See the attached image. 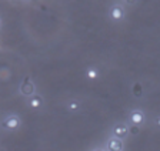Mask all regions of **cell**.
I'll list each match as a JSON object with an SVG mask.
<instances>
[{
  "instance_id": "cell-1",
  "label": "cell",
  "mask_w": 160,
  "mask_h": 151,
  "mask_svg": "<svg viewBox=\"0 0 160 151\" xmlns=\"http://www.w3.org/2000/svg\"><path fill=\"white\" fill-rule=\"evenodd\" d=\"M3 127L6 130H17L20 127V118L17 116H9V117L4 118L3 121Z\"/></svg>"
},
{
  "instance_id": "cell-2",
  "label": "cell",
  "mask_w": 160,
  "mask_h": 151,
  "mask_svg": "<svg viewBox=\"0 0 160 151\" xmlns=\"http://www.w3.org/2000/svg\"><path fill=\"white\" fill-rule=\"evenodd\" d=\"M20 93L23 96H30V97L34 96V84L32 83V80L29 77H26L23 80V83L20 86Z\"/></svg>"
},
{
  "instance_id": "cell-3",
  "label": "cell",
  "mask_w": 160,
  "mask_h": 151,
  "mask_svg": "<svg viewBox=\"0 0 160 151\" xmlns=\"http://www.w3.org/2000/svg\"><path fill=\"white\" fill-rule=\"evenodd\" d=\"M129 127H127L126 124H117L114 125L113 128V135L117 138H120V140H123V138H126V135L129 134Z\"/></svg>"
},
{
  "instance_id": "cell-4",
  "label": "cell",
  "mask_w": 160,
  "mask_h": 151,
  "mask_svg": "<svg viewBox=\"0 0 160 151\" xmlns=\"http://www.w3.org/2000/svg\"><path fill=\"white\" fill-rule=\"evenodd\" d=\"M124 17V10H123V7L119 6V4H116V6H113L112 9H110V19L112 20H122Z\"/></svg>"
},
{
  "instance_id": "cell-5",
  "label": "cell",
  "mask_w": 160,
  "mask_h": 151,
  "mask_svg": "<svg viewBox=\"0 0 160 151\" xmlns=\"http://www.w3.org/2000/svg\"><path fill=\"white\" fill-rule=\"evenodd\" d=\"M130 121H132V124L134 125H140L143 124L144 121V114L142 110H133L130 113Z\"/></svg>"
},
{
  "instance_id": "cell-6",
  "label": "cell",
  "mask_w": 160,
  "mask_h": 151,
  "mask_svg": "<svg viewBox=\"0 0 160 151\" xmlns=\"http://www.w3.org/2000/svg\"><path fill=\"white\" fill-rule=\"evenodd\" d=\"M107 150L109 151H122L123 150L122 140L117 137H112L109 141H107Z\"/></svg>"
},
{
  "instance_id": "cell-7",
  "label": "cell",
  "mask_w": 160,
  "mask_h": 151,
  "mask_svg": "<svg viewBox=\"0 0 160 151\" xmlns=\"http://www.w3.org/2000/svg\"><path fill=\"white\" fill-rule=\"evenodd\" d=\"M29 106L33 110H37V108H40L42 106H43V100H42V97H40L39 94H34V96H32L29 100Z\"/></svg>"
},
{
  "instance_id": "cell-8",
  "label": "cell",
  "mask_w": 160,
  "mask_h": 151,
  "mask_svg": "<svg viewBox=\"0 0 160 151\" xmlns=\"http://www.w3.org/2000/svg\"><path fill=\"white\" fill-rule=\"evenodd\" d=\"M86 77L89 78V80H96V78L99 77V70H97L96 67H89L86 70Z\"/></svg>"
},
{
  "instance_id": "cell-9",
  "label": "cell",
  "mask_w": 160,
  "mask_h": 151,
  "mask_svg": "<svg viewBox=\"0 0 160 151\" xmlns=\"http://www.w3.org/2000/svg\"><path fill=\"white\" fill-rule=\"evenodd\" d=\"M79 108H80V103H79V101L72 100V101H69V103H67V110L72 111V113H76Z\"/></svg>"
},
{
  "instance_id": "cell-10",
  "label": "cell",
  "mask_w": 160,
  "mask_h": 151,
  "mask_svg": "<svg viewBox=\"0 0 160 151\" xmlns=\"http://www.w3.org/2000/svg\"><path fill=\"white\" fill-rule=\"evenodd\" d=\"M133 94H134V97H142V94H143V87H142L140 83L133 84Z\"/></svg>"
},
{
  "instance_id": "cell-11",
  "label": "cell",
  "mask_w": 160,
  "mask_h": 151,
  "mask_svg": "<svg viewBox=\"0 0 160 151\" xmlns=\"http://www.w3.org/2000/svg\"><path fill=\"white\" fill-rule=\"evenodd\" d=\"M129 131H130V134H133V135H136L137 133H139V125H132V127L129 128Z\"/></svg>"
},
{
  "instance_id": "cell-12",
  "label": "cell",
  "mask_w": 160,
  "mask_h": 151,
  "mask_svg": "<svg viewBox=\"0 0 160 151\" xmlns=\"http://www.w3.org/2000/svg\"><path fill=\"white\" fill-rule=\"evenodd\" d=\"M154 124H156V125H157V127H159V128H160V116H157V117H156V118H154Z\"/></svg>"
},
{
  "instance_id": "cell-13",
  "label": "cell",
  "mask_w": 160,
  "mask_h": 151,
  "mask_svg": "<svg viewBox=\"0 0 160 151\" xmlns=\"http://www.w3.org/2000/svg\"><path fill=\"white\" fill-rule=\"evenodd\" d=\"M136 0H126V3H129V4H133Z\"/></svg>"
},
{
  "instance_id": "cell-14",
  "label": "cell",
  "mask_w": 160,
  "mask_h": 151,
  "mask_svg": "<svg viewBox=\"0 0 160 151\" xmlns=\"http://www.w3.org/2000/svg\"><path fill=\"white\" fill-rule=\"evenodd\" d=\"M94 151H102V150H94Z\"/></svg>"
}]
</instances>
